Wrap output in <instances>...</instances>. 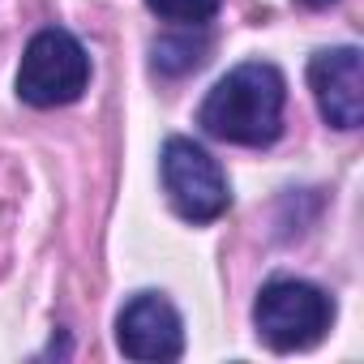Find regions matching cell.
Returning a JSON list of instances; mask_svg holds the SVG:
<instances>
[{"mask_svg": "<svg viewBox=\"0 0 364 364\" xmlns=\"http://www.w3.org/2000/svg\"><path fill=\"white\" fill-rule=\"evenodd\" d=\"M287 77L266 60H245L210 86L198 107V124L228 146H270L283 133Z\"/></svg>", "mask_w": 364, "mask_h": 364, "instance_id": "cell-1", "label": "cell"}, {"mask_svg": "<svg viewBox=\"0 0 364 364\" xmlns=\"http://www.w3.org/2000/svg\"><path fill=\"white\" fill-rule=\"evenodd\" d=\"M334 321V300L309 279H270L257 291L253 326L270 351H309L326 338Z\"/></svg>", "mask_w": 364, "mask_h": 364, "instance_id": "cell-2", "label": "cell"}, {"mask_svg": "<svg viewBox=\"0 0 364 364\" xmlns=\"http://www.w3.org/2000/svg\"><path fill=\"white\" fill-rule=\"evenodd\" d=\"M86 86H90V56L77 35L48 26L26 43L22 65H18V99L22 103H31L39 112L69 107L86 95Z\"/></svg>", "mask_w": 364, "mask_h": 364, "instance_id": "cell-3", "label": "cell"}, {"mask_svg": "<svg viewBox=\"0 0 364 364\" xmlns=\"http://www.w3.org/2000/svg\"><path fill=\"white\" fill-rule=\"evenodd\" d=\"M159 176L171 210L185 223H215L232 206V189L223 167L193 141V137H167L159 154Z\"/></svg>", "mask_w": 364, "mask_h": 364, "instance_id": "cell-4", "label": "cell"}, {"mask_svg": "<svg viewBox=\"0 0 364 364\" xmlns=\"http://www.w3.org/2000/svg\"><path fill=\"white\" fill-rule=\"evenodd\" d=\"M116 347L141 364L180 360L185 355V321L163 291H137L116 317Z\"/></svg>", "mask_w": 364, "mask_h": 364, "instance_id": "cell-5", "label": "cell"}, {"mask_svg": "<svg viewBox=\"0 0 364 364\" xmlns=\"http://www.w3.org/2000/svg\"><path fill=\"white\" fill-rule=\"evenodd\" d=\"M309 90L326 124L351 133L364 124V65L360 48H321L309 60Z\"/></svg>", "mask_w": 364, "mask_h": 364, "instance_id": "cell-6", "label": "cell"}, {"mask_svg": "<svg viewBox=\"0 0 364 364\" xmlns=\"http://www.w3.org/2000/svg\"><path fill=\"white\" fill-rule=\"evenodd\" d=\"M223 0H146V9L163 22H176V26H206L215 14H219Z\"/></svg>", "mask_w": 364, "mask_h": 364, "instance_id": "cell-7", "label": "cell"}, {"mask_svg": "<svg viewBox=\"0 0 364 364\" xmlns=\"http://www.w3.org/2000/svg\"><path fill=\"white\" fill-rule=\"evenodd\" d=\"M202 52H206V43H193V39H159L154 43V69L159 73H189L206 60Z\"/></svg>", "mask_w": 364, "mask_h": 364, "instance_id": "cell-8", "label": "cell"}, {"mask_svg": "<svg viewBox=\"0 0 364 364\" xmlns=\"http://www.w3.org/2000/svg\"><path fill=\"white\" fill-rule=\"evenodd\" d=\"M296 5H304V9H330L334 0H296Z\"/></svg>", "mask_w": 364, "mask_h": 364, "instance_id": "cell-9", "label": "cell"}]
</instances>
